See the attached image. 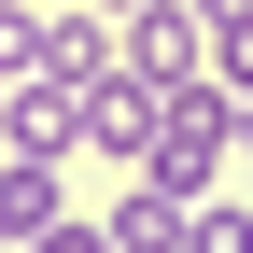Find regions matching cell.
Returning a JSON list of instances; mask_svg holds the SVG:
<instances>
[{"instance_id":"6da1fadb","label":"cell","mask_w":253,"mask_h":253,"mask_svg":"<svg viewBox=\"0 0 253 253\" xmlns=\"http://www.w3.org/2000/svg\"><path fill=\"white\" fill-rule=\"evenodd\" d=\"M225 155H239V99H225V84H169V113H155V155H141V169L155 183H169V197H211V183H225Z\"/></svg>"},{"instance_id":"5b68a950","label":"cell","mask_w":253,"mask_h":253,"mask_svg":"<svg viewBox=\"0 0 253 253\" xmlns=\"http://www.w3.org/2000/svg\"><path fill=\"white\" fill-rule=\"evenodd\" d=\"M56 211H71V169H42V155H0V253H28Z\"/></svg>"},{"instance_id":"3957f363","label":"cell","mask_w":253,"mask_h":253,"mask_svg":"<svg viewBox=\"0 0 253 253\" xmlns=\"http://www.w3.org/2000/svg\"><path fill=\"white\" fill-rule=\"evenodd\" d=\"M113 56L141 84H197L211 71V14H197V0H141V14H113Z\"/></svg>"},{"instance_id":"52a82bcc","label":"cell","mask_w":253,"mask_h":253,"mask_svg":"<svg viewBox=\"0 0 253 253\" xmlns=\"http://www.w3.org/2000/svg\"><path fill=\"white\" fill-rule=\"evenodd\" d=\"M183 253H253V211H225V197H197V211H183Z\"/></svg>"},{"instance_id":"30bf717a","label":"cell","mask_w":253,"mask_h":253,"mask_svg":"<svg viewBox=\"0 0 253 253\" xmlns=\"http://www.w3.org/2000/svg\"><path fill=\"white\" fill-rule=\"evenodd\" d=\"M239 155H253V84H239Z\"/></svg>"},{"instance_id":"9c48e42d","label":"cell","mask_w":253,"mask_h":253,"mask_svg":"<svg viewBox=\"0 0 253 253\" xmlns=\"http://www.w3.org/2000/svg\"><path fill=\"white\" fill-rule=\"evenodd\" d=\"M28 253H113V225H99V211H56V225L28 239Z\"/></svg>"},{"instance_id":"7a4b0ae2","label":"cell","mask_w":253,"mask_h":253,"mask_svg":"<svg viewBox=\"0 0 253 253\" xmlns=\"http://www.w3.org/2000/svg\"><path fill=\"white\" fill-rule=\"evenodd\" d=\"M0 155L71 169V155H84V71H28V84H0Z\"/></svg>"},{"instance_id":"8992f818","label":"cell","mask_w":253,"mask_h":253,"mask_svg":"<svg viewBox=\"0 0 253 253\" xmlns=\"http://www.w3.org/2000/svg\"><path fill=\"white\" fill-rule=\"evenodd\" d=\"M28 71H56V14L42 0H0V84H28Z\"/></svg>"},{"instance_id":"277c9868","label":"cell","mask_w":253,"mask_h":253,"mask_svg":"<svg viewBox=\"0 0 253 253\" xmlns=\"http://www.w3.org/2000/svg\"><path fill=\"white\" fill-rule=\"evenodd\" d=\"M155 113H169V84H141L113 56V71L84 84V155H99V169H141V155H155Z\"/></svg>"},{"instance_id":"8fae6325","label":"cell","mask_w":253,"mask_h":253,"mask_svg":"<svg viewBox=\"0 0 253 253\" xmlns=\"http://www.w3.org/2000/svg\"><path fill=\"white\" fill-rule=\"evenodd\" d=\"M99 14H141V0H99Z\"/></svg>"},{"instance_id":"ba28073f","label":"cell","mask_w":253,"mask_h":253,"mask_svg":"<svg viewBox=\"0 0 253 253\" xmlns=\"http://www.w3.org/2000/svg\"><path fill=\"white\" fill-rule=\"evenodd\" d=\"M211 84H225V99L253 84V14H225V28H211Z\"/></svg>"}]
</instances>
